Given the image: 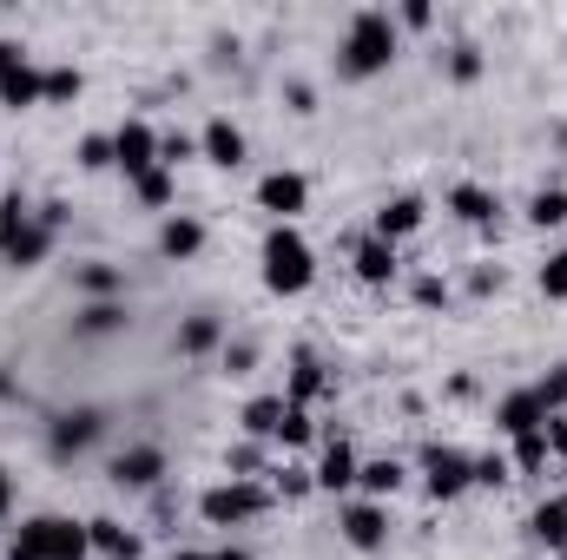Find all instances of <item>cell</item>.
<instances>
[{"label":"cell","mask_w":567,"mask_h":560,"mask_svg":"<svg viewBox=\"0 0 567 560\" xmlns=\"http://www.w3.org/2000/svg\"><path fill=\"white\" fill-rule=\"evenodd\" d=\"M396 60V20L390 13H357L350 20V33H343V73L350 80H370V73H383Z\"/></svg>","instance_id":"6da1fadb"},{"label":"cell","mask_w":567,"mask_h":560,"mask_svg":"<svg viewBox=\"0 0 567 560\" xmlns=\"http://www.w3.org/2000/svg\"><path fill=\"white\" fill-rule=\"evenodd\" d=\"M310 278H317L310 245H303L290 225H278V231L265 238V290H278V297H303V290H310Z\"/></svg>","instance_id":"7a4b0ae2"},{"label":"cell","mask_w":567,"mask_h":560,"mask_svg":"<svg viewBox=\"0 0 567 560\" xmlns=\"http://www.w3.org/2000/svg\"><path fill=\"white\" fill-rule=\"evenodd\" d=\"M198 515H205L212 528H238V521L265 515V488L231 475V481H218V488H205V495H198Z\"/></svg>","instance_id":"3957f363"},{"label":"cell","mask_w":567,"mask_h":560,"mask_svg":"<svg viewBox=\"0 0 567 560\" xmlns=\"http://www.w3.org/2000/svg\"><path fill=\"white\" fill-rule=\"evenodd\" d=\"M113 165L140 185L145 172H158V133L145 126V120H126L120 133H113Z\"/></svg>","instance_id":"277c9868"},{"label":"cell","mask_w":567,"mask_h":560,"mask_svg":"<svg viewBox=\"0 0 567 560\" xmlns=\"http://www.w3.org/2000/svg\"><path fill=\"white\" fill-rule=\"evenodd\" d=\"M429 495L435 501H455L462 488H475V462L462 455V448H429Z\"/></svg>","instance_id":"5b68a950"},{"label":"cell","mask_w":567,"mask_h":560,"mask_svg":"<svg viewBox=\"0 0 567 560\" xmlns=\"http://www.w3.org/2000/svg\"><path fill=\"white\" fill-rule=\"evenodd\" d=\"M0 106H40V73L20 60L13 40H0Z\"/></svg>","instance_id":"8992f818"},{"label":"cell","mask_w":567,"mask_h":560,"mask_svg":"<svg viewBox=\"0 0 567 560\" xmlns=\"http://www.w3.org/2000/svg\"><path fill=\"white\" fill-rule=\"evenodd\" d=\"M258 205H265L278 225H290V218L310 205V185H303V172H271V178L258 185Z\"/></svg>","instance_id":"52a82bcc"},{"label":"cell","mask_w":567,"mask_h":560,"mask_svg":"<svg viewBox=\"0 0 567 560\" xmlns=\"http://www.w3.org/2000/svg\"><path fill=\"white\" fill-rule=\"evenodd\" d=\"M343 541L363 548V554H377V548L390 541V515H383L377 501H350V508H343Z\"/></svg>","instance_id":"ba28073f"},{"label":"cell","mask_w":567,"mask_h":560,"mask_svg":"<svg viewBox=\"0 0 567 560\" xmlns=\"http://www.w3.org/2000/svg\"><path fill=\"white\" fill-rule=\"evenodd\" d=\"M100 428H106V416L100 409H66V416L53 422V455H80V448H93L100 442Z\"/></svg>","instance_id":"9c48e42d"},{"label":"cell","mask_w":567,"mask_h":560,"mask_svg":"<svg viewBox=\"0 0 567 560\" xmlns=\"http://www.w3.org/2000/svg\"><path fill=\"white\" fill-rule=\"evenodd\" d=\"M495 428L515 442V435H535V428H548V409H542V396L535 390H515L502 409H495Z\"/></svg>","instance_id":"30bf717a"},{"label":"cell","mask_w":567,"mask_h":560,"mask_svg":"<svg viewBox=\"0 0 567 560\" xmlns=\"http://www.w3.org/2000/svg\"><path fill=\"white\" fill-rule=\"evenodd\" d=\"M158 475H165V455H158L152 442L126 448V455H113V481H120V488H152Z\"/></svg>","instance_id":"8fae6325"},{"label":"cell","mask_w":567,"mask_h":560,"mask_svg":"<svg viewBox=\"0 0 567 560\" xmlns=\"http://www.w3.org/2000/svg\"><path fill=\"white\" fill-rule=\"evenodd\" d=\"M423 218H429V205H423V198H390V205L377 211V238H383V245H396V238L423 231Z\"/></svg>","instance_id":"7c38bea8"},{"label":"cell","mask_w":567,"mask_h":560,"mask_svg":"<svg viewBox=\"0 0 567 560\" xmlns=\"http://www.w3.org/2000/svg\"><path fill=\"white\" fill-rule=\"evenodd\" d=\"M86 554H93L86 521H60V515H47V560H86Z\"/></svg>","instance_id":"4fadbf2b"},{"label":"cell","mask_w":567,"mask_h":560,"mask_svg":"<svg viewBox=\"0 0 567 560\" xmlns=\"http://www.w3.org/2000/svg\"><path fill=\"white\" fill-rule=\"evenodd\" d=\"M158 251H165L172 265L198 258V251H205V225H198V218H165V231H158Z\"/></svg>","instance_id":"5bb4252c"},{"label":"cell","mask_w":567,"mask_h":560,"mask_svg":"<svg viewBox=\"0 0 567 560\" xmlns=\"http://www.w3.org/2000/svg\"><path fill=\"white\" fill-rule=\"evenodd\" d=\"M198 152H205L212 165H225V172H231V165H245V133H238L231 120H212V126H205V139H198Z\"/></svg>","instance_id":"9a60e30c"},{"label":"cell","mask_w":567,"mask_h":560,"mask_svg":"<svg viewBox=\"0 0 567 560\" xmlns=\"http://www.w3.org/2000/svg\"><path fill=\"white\" fill-rule=\"evenodd\" d=\"M528 535H535L542 548H567V495H548V501L528 515Z\"/></svg>","instance_id":"2e32d148"},{"label":"cell","mask_w":567,"mask_h":560,"mask_svg":"<svg viewBox=\"0 0 567 560\" xmlns=\"http://www.w3.org/2000/svg\"><path fill=\"white\" fill-rule=\"evenodd\" d=\"M357 468H363V462H357L343 442H330L323 462H317V488H330V495H337V488H357Z\"/></svg>","instance_id":"e0dca14e"},{"label":"cell","mask_w":567,"mask_h":560,"mask_svg":"<svg viewBox=\"0 0 567 560\" xmlns=\"http://www.w3.org/2000/svg\"><path fill=\"white\" fill-rule=\"evenodd\" d=\"M357 278H363V283H390V278H396V245L363 238V245H357Z\"/></svg>","instance_id":"ac0fdd59"},{"label":"cell","mask_w":567,"mask_h":560,"mask_svg":"<svg viewBox=\"0 0 567 560\" xmlns=\"http://www.w3.org/2000/svg\"><path fill=\"white\" fill-rule=\"evenodd\" d=\"M86 535H93V554H106V560H140V535H126L120 521H86Z\"/></svg>","instance_id":"d6986e66"},{"label":"cell","mask_w":567,"mask_h":560,"mask_svg":"<svg viewBox=\"0 0 567 560\" xmlns=\"http://www.w3.org/2000/svg\"><path fill=\"white\" fill-rule=\"evenodd\" d=\"M449 211H455L462 225H495V191H482V185H455V191H449Z\"/></svg>","instance_id":"ffe728a7"},{"label":"cell","mask_w":567,"mask_h":560,"mask_svg":"<svg viewBox=\"0 0 567 560\" xmlns=\"http://www.w3.org/2000/svg\"><path fill=\"white\" fill-rule=\"evenodd\" d=\"M47 251H53V231H47V225L33 218V225H27V231H20V238H13V245L0 251V258H7V265H20V271H33V265H40Z\"/></svg>","instance_id":"44dd1931"},{"label":"cell","mask_w":567,"mask_h":560,"mask_svg":"<svg viewBox=\"0 0 567 560\" xmlns=\"http://www.w3.org/2000/svg\"><path fill=\"white\" fill-rule=\"evenodd\" d=\"M357 481H363V495H370V501H383V495H396V488H403V462H396V455L363 462V468H357Z\"/></svg>","instance_id":"7402d4cb"},{"label":"cell","mask_w":567,"mask_h":560,"mask_svg":"<svg viewBox=\"0 0 567 560\" xmlns=\"http://www.w3.org/2000/svg\"><path fill=\"white\" fill-rule=\"evenodd\" d=\"M80 330H86V336H106V330H126V303H120V297H93V303L80 310Z\"/></svg>","instance_id":"603a6c76"},{"label":"cell","mask_w":567,"mask_h":560,"mask_svg":"<svg viewBox=\"0 0 567 560\" xmlns=\"http://www.w3.org/2000/svg\"><path fill=\"white\" fill-rule=\"evenodd\" d=\"M284 409H290L284 396H258V403L245 409V435H258V442H271V435L284 428Z\"/></svg>","instance_id":"cb8c5ba5"},{"label":"cell","mask_w":567,"mask_h":560,"mask_svg":"<svg viewBox=\"0 0 567 560\" xmlns=\"http://www.w3.org/2000/svg\"><path fill=\"white\" fill-rule=\"evenodd\" d=\"M317 390H323V370H317V356H310V350H303V356H297V363H290V403H297V409H303V403H310V396H317Z\"/></svg>","instance_id":"d4e9b609"},{"label":"cell","mask_w":567,"mask_h":560,"mask_svg":"<svg viewBox=\"0 0 567 560\" xmlns=\"http://www.w3.org/2000/svg\"><path fill=\"white\" fill-rule=\"evenodd\" d=\"M178 350H185V356H205V350H218V317H192V323L178 330Z\"/></svg>","instance_id":"484cf974"},{"label":"cell","mask_w":567,"mask_h":560,"mask_svg":"<svg viewBox=\"0 0 567 560\" xmlns=\"http://www.w3.org/2000/svg\"><path fill=\"white\" fill-rule=\"evenodd\" d=\"M7 560H47V515H40V521H27V528L7 541Z\"/></svg>","instance_id":"4316f807"},{"label":"cell","mask_w":567,"mask_h":560,"mask_svg":"<svg viewBox=\"0 0 567 560\" xmlns=\"http://www.w3.org/2000/svg\"><path fill=\"white\" fill-rule=\"evenodd\" d=\"M40 100H80V66H53V73H40Z\"/></svg>","instance_id":"83f0119b"},{"label":"cell","mask_w":567,"mask_h":560,"mask_svg":"<svg viewBox=\"0 0 567 560\" xmlns=\"http://www.w3.org/2000/svg\"><path fill=\"white\" fill-rule=\"evenodd\" d=\"M80 290H86V303L93 297H120V271L113 265H80Z\"/></svg>","instance_id":"f1b7e54d"},{"label":"cell","mask_w":567,"mask_h":560,"mask_svg":"<svg viewBox=\"0 0 567 560\" xmlns=\"http://www.w3.org/2000/svg\"><path fill=\"white\" fill-rule=\"evenodd\" d=\"M535 396H542V409L555 416V409H567V363H555L542 383H535Z\"/></svg>","instance_id":"f546056e"},{"label":"cell","mask_w":567,"mask_h":560,"mask_svg":"<svg viewBox=\"0 0 567 560\" xmlns=\"http://www.w3.org/2000/svg\"><path fill=\"white\" fill-rule=\"evenodd\" d=\"M528 218H535V225H567V191H535Z\"/></svg>","instance_id":"4dcf8cb0"},{"label":"cell","mask_w":567,"mask_h":560,"mask_svg":"<svg viewBox=\"0 0 567 560\" xmlns=\"http://www.w3.org/2000/svg\"><path fill=\"white\" fill-rule=\"evenodd\" d=\"M515 462L535 475V468L548 462V428H535V435H515Z\"/></svg>","instance_id":"1f68e13d"},{"label":"cell","mask_w":567,"mask_h":560,"mask_svg":"<svg viewBox=\"0 0 567 560\" xmlns=\"http://www.w3.org/2000/svg\"><path fill=\"white\" fill-rule=\"evenodd\" d=\"M27 225H33V211H27L20 198H7V205H0V251H7V245L27 231Z\"/></svg>","instance_id":"d6a6232c"},{"label":"cell","mask_w":567,"mask_h":560,"mask_svg":"<svg viewBox=\"0 0 567 560\" xmlns=\"http://www.w3.org/2000/svg\"><path fill=\"white\" fill-rule=\"evenodd\" d=\"M542 290H548L555 303H567V251H555V258L542 265Z\"/></svg>","instance_id":"836d02e7"},{"label":"cell","mask_w":567,"mask_h":560,"mask_svg":"<svg viewBox=\"0 0 567 560\" xmlns=\"http://www.w3.org/2000/svg\"><path fill=\"white\" fill-rule=\"evenodd\" d=\"M310 428H317V422H310V409H297V403H290V409H284L278 442H290V448H297V442H310Z\"/></svg>","instance_id":"e575fe53"},{"label":"cell","mask_w":567,"mask_h":560,"mask_svg":"<svg viewBox=\"0 0 567 560\" xmlns=\"http://www.w3.org/2000/svg\"><path fill=\"white\" fill-rule=\"evenodd\" d=\"M140 198H145V205H172V172H165V165L140 178Z\"/></svg>","instance_id":"d590c367"},{"label":"cell","mask_w":567,"mask_h":560,"mask_svg":"<svg viewBox=\"0 0 567 560\" xmlns=\"http://www.w3.org/2000/svg\"><path fill=\"white\" fill-rule=\"evenodd\" d=\"M80 165H86V172H106V165H113V139H100V133L80 139Z\"/></svg>","instance_id":"8d00e7d4"},{"label":"cell","mask_w":567,"mask_h":560,"mask_svg":"<svg viewBox=\"0 0 567 560\" xmlns=\"http://www.w3.org/2000/svg\"><path fill=\"white\" fill-rule=\"evenodd\" d=\"M192 152H198V145L185 139V133H165V139H158V165L172 172V165H178V158H192Z\"/></svg>","instance_id":"74e56055"},{"label":"cell","mask_w":567,"mask_h":560,"mask_svg":"<svg viewBox=\"0 0 567 560\" xmlns=\"http://www.w3.org/2000/svg\"><path fill=\"white\" fill-rule=\"evenodd\" d=\"M502 481H508V462L502 455H482L475 462V488H502Z\"/></svg>","instance_id":"f35d334b"},{"label":"cell","mask_w":567,"mask_h":560,"mask_svg":"<svg viewBox=\"0 0 567 560\" xmlns=\"http://www.w3.org/2000/svg\"><path fill=\"white\" fill-rule=\"evenodd\" d=\"M449 73H455V80H475V73H482V53H475V46H455V53H449Z\"/></svg>","instance_id":"ab89813d"},{"label":"cell","mask_w":567,"mask_h":560,"mask_svg":"<svg viewBox=\"0 0 567 560\" xmlns=\"http://www.w3.org/2000/svg\"><path fill=\"white\" fill-rule=\"evenodd\" d=\"M251 363H258V343H231V350H225V370H231V376H245Z\"/></svg>","instance_id":"60d3db41"},{"label":"cell","mask_w":567,"mask_h":560,"mask_svg":"<svg viewBox=\"0 0 567 560\" xmlns=\"http://www.w3.org/2000/svg\"><path fill=\"white\" fill-rule=\"evenodd\" d=\"M284 100H290V113H317V93H310L303 80H290V86H284Z\"/></svg>","instance_id":"b9f144b4"},{"label":"cell","mask_w":567,"mask_h":560,"mask_svg":"<svg viewBox=\"0 0 567 560\" xmlns=\"http://www.w3.org/2000/svg\"><path fill=\"white\" fill-rule=\"evenodd\" d=\"M548 455H567V416H548Z\"/></svg>","instance_id":"7bdbcfd3"},{"label":"cell","mask_w":567,"mask_h":560,"mask_svg":"<svg viewBox=\"0 0 567 560\" xmlns=\"http://www.w3.org/2000/svg\"><path fill=\"white\" fill-rule=\"evenodd\" d=\"M442 297H449V290H442V278H423V283H416V303H429V310H435Z\"/></svg>","instance_id":"ee69618b"},{"label":"cell","mask_w":567,"mask_h":560,"mask_svg":"<svg viewBox=\"0 0 567 560\" xmlns=\"http://www.w3.org/2000/svg\"><path fill=\"white\" fill-rule=\"evenodd\" d=\"M429 20H435V13H429L423 0H410V7H403V27H429Z\"/></svg>","instance_id":"f6af8a7d"},{"label":"cell","mask_w":567,"mask_h":560,"mask_svg":"<svg viewBox=\"0 0 567 560\" xmlns=\"http://www.w3.org/2000/svg\"><path fill=\"white\" fill-rule=\"evenodd\" d=\"M7 508H13V475L0 468V521H7Z\"/></svg>","instance_id":"bcb514c9"},{"label":"cell","mask_w":567,"mask_h":560,"mask_svg":"<svg viewBox=\"0 0 567 560\" xmlns=\"http://www.w3.org/2000/svg\"><path fill=\"white\" fill-rule=\"evenodd\" d=\"M212 560H258V554H245V548H225V554H212Z\"/></svg>","instance_id":"7dc6e473"},{"label":"cell","mask_w":567,"mask_h":560,"mask_svg":"<svg viewBox=\"0 0 567 560\" xmlns=\"http://www.w3.org/2000/svg\"><path fill=\"white\" fill-rule=\"evenodd\" d=\"M172 560H212V554H172Z\"/></svg>","instance_id":"c3c4849f"}]
</instances>
